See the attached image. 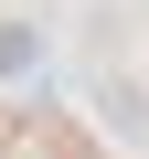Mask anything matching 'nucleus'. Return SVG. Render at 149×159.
<instances>
[{"mask_svg":"<svg viewBox=\"0 0 149 159\" xmlns=\"http://www.w3.org/2000/svg\"><path fill=\"white\" fill-rule=\"evenodd\" d=\"M43 74V21H0V85H32Z\"/></svg>","mask_w":149,"mask_h":159,"instance_id":"obj_1","label":"nucleus"}]
</instances>
